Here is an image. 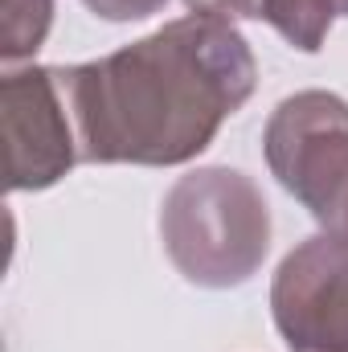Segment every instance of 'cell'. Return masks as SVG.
<instances>
[{"mask_svg": "<svg viewBox=\"0 0 348 352\" xmlns=\"http://www.w3.org/2000/svg\"><path fill=\"white\" fill-rule=\"evenodd\" d=\"M160 238L173 266L197 287H238L270 250V209L262 188L238 168L180 176L160 205Z\"/></svg>", "mask_w": 348, "mask_h": 352, "instance_id": "2", "label": "cell"}, {"mask_svg": "<svg viewBox=\"0 0 348 352\" xmlns=\"http://www.w3.org/2000/svg\"><path fill=\"white\" fill-rule=\"evenodd\" d=\"M336 12H340V16H348V0H336Z\"/></svg>", "mask_w": 348, "mask_h": 352, "instance_id": "10", "label": "cell"}, {"mask_svg": "<svg viewBox=\"0 0 348 352\" xmlns=\"http://www.w3.org/2000/svg\"><path fill=\"white\" fill-rule=\"evenodd\" d=\"M336 16V0H259V21L274 25L303 54H316L324 45Z\"/></svg>", "mask_w": 348, "mask_h": 352, "instance_id": "6", "label": "cell"}, {"mask_svg": "<svg viewBox=\"0 0 348 352\" xmlns=\"http://www.w3.org/2000/svg\"><path fill=\"white\" fill-rule=\"evenodd\" d=\"M274 328L291 352H348V238L299 242L270 283Z\"/></svg>", "mask_w": 348, "mask_h": 352, "instance_id": "4", "label": "cell"}, {"mask_svg": "<svg viewBox=\"0 0 348 352\" xmlns=\"http://www.w3.org/2000/svg\"><path fill=\"white\" fill-rule=\"evenodd\" d=\"M188 12H205V16H221V21H234V16H254L259 21V0H184Z\"/></svg>", "mask_w": 348, "mask_h": 352, "instance_id": "9", "label": "cell"}, {"mask_svg": "<svg viewBox=\"0 0 348 352\" xmlns=\"http://www.w3.org/2000/svg\"><path fill=\"white\" fill-rule=\"evenodd\" d=\"M274 180L328 230L348 234V102L328 90L283 98L262 131Z\"/></svg>", "mask_w": 348, "mask_h": 352, "instance_id": "3", "label": "cell"}, {"mask_svg": "<svg viewBox=\"0 0 348 352\" xmlns=\"http://www.w3.org/2000/svg\"><path fill=\"white\" fill-rule=\"evenodd\" d=\"M0 58H33L50 33L54 0H0Z\"/></svg>", "mask_w": 348, "mask_h": 352, "instance_id": "7", "label": "cell"}, {"mask_svg": "<svg viewBox=\"0 0 348 352\" xmlns=\"http://www.w3.org/2000/svg\"><path fill=\"white\" fill-rule=\"evenodd\" d=\"M83 4L107 21H144V16L160 12L168 0H83Z\"/></svg>", "mask_w": 348, "mask_h": 352, "instance_id": "8", "label": "cell"}, {"mask_svg": "<svg viewBox=\"0 0 348 352\" xmlns=\"http://www.w3.org/2000/svg\"><path fill=\"white\" fill-rule=\"evenodd\" d=\"M87 164L168 168L201 156L254 94V54L234 21L188 12L78 66H54Z\"/></svg>", "mask_w": 348, "mask_h": 352, "instance_id": "1", "label": "cell"}, {"mask_svg": "<svg viewBox=\"0 0 348 352\" xmlns=\"http://www.w3.org/2000/svg\"><path fill=\"white\" fill-rule=\"evenodd\" d=\"M345 238H348V234H345Z\"/></svg>", "mask_w": 348, "mask_h": 352, "instance_id": "11", "label": "cell"}, {"mask_svg": "<svg viewBox=\"0 0 348 352\" xmlns=\"http://www.w3.org/2000/svg\"><path fill=\"white\" fill-rule=\"evenodd\" d=\"M4 119V173L8 188H50L70 173L78 152V131L54 66L8 70L0 87Z\"/></svg>", "mask_w": 348, "mask_h": 352, "instance_id": "5", "label": "cell"}]
</instances>
